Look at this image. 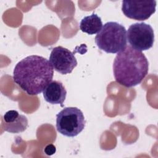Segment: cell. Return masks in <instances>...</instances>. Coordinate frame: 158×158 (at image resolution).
<instances>
[{
	"label": "cell",
	"instance_id": "3",
	"mask_svg": "<svg viewBox=\"0 0 158 158\" xmlns=\"http://www.w3.org/2000/svg\"><path fill=\"white\" fill-rule=\"evenodd\" d=\"M127 30L122 25L116 22L106 23L95 37V43L99 49L115 54L127 46Z\"/></svg>",
	"mask_w": 158,
	"mask_h": 158
},
{
	"label": "cell",
	"instance_id": "10",
	"mask_svg": "<svg viewBox=\"0 0 158 158\" xmlns=\"http://www.w3.org/2000/svg\"><path fill=\"white\" fill-rule=\"evenodd\" d=\"M102 28V20L94 13L83 18L80 23L81 31L90 35L98 33Z\"/></svg>",
	"mask_w": 158,
	"mask_h": 158
},
{
	"label": "cell",
	"instance_id": "1",
	"mask_svg": "<svg viewBox=\"0 0 158 158\" xmlns=\"http://www.w3.org/2000/svg\"><path fill=\"white\" fill-rule=\"evenodd\" d=\"M54 69L49 60L38 55L28 56L14 67L13 80L28 94L41 93L52 81Z\"/></svg>",
	"mask_w": 158,
	"mask_h": 158
},
{
	"label": "cell",
	"instance_id": "2",
	"mask_svg": "<svg viewBox=\"0 0 158 158\" xmlns=\"http://www.w3.org/2000/svg\"><path fill=\"white\" fill-rule=\"evenodd\" d=\"M149 63L144 54L130 46H127L118 52L114 60L115 80L127 88L141 83L147 75Z\"/></svg>",
	"mask_w": 158,
	"mask_h": 158
},
{
	"label": "cell",
	"instance_id": "8",
	"mask_svg": "<svg viewBox=\"0 0 158 158\" xmlns=\"http://www.w3.org/2000/svg\"><path fill=\"white\" fill-rule=\"evenodd\" d=\"M2 120L4 130L12 133L23 132L26 130L28 125L27 118L15 110L6 112Z\"/></svg>",
	"mask_w": 158,
	"mask_h": 158
},
{
	"label": "cell",
	"instance_id": "5",
	"mask_svg": "<svg viewBox=\"0 0 158 158\" xmlns=\"http://www.w3.org/2000/svg\"><path fill=\"white\" fill-rule=\"evenodd\" d=\"M127 40L133 48L147 51L151 48L154 41V33L152 27L144 22L131 25L127 32Z\"/></svg>",
	"mask_w": 158,
	"mask_h": 158
},
{
	"label": "cell",
	"instance_id": "6",
	"mask_svg": "<svg viewBox=\"0 0 158 158\" xmlns=\"http://www.w3.org/2000/svg\"><path fill=\"white\" fill-rule=\"evenodd\" d=\"M156 1H122V10L128 18L143 21L148 19L156 12Z\"/></svg>",
	"mask_w": 158,
	"mask_h": 158
},
{
	"label": "cell",
	"instance_id": "11",
	"mask_svg": "<svg viewBox=\"0 0 158 158\" xmlns=\"http://www.w3.org/2000/svg\"><path fill=\"white\" fill-rule=\"evenodd\" d=\"M44 151L46 153V154L48 156H51L56 152V149L53 144H48L45 147Z\"/></svg>",
	"mask_w": 158,
	"mask_h": 158
},
{
	"label": "cell",
	"instance_id": "9",
	"mask_svg": "<svg viewBox=\"0 0 158 158\" xmlns=\"http://www.w3.org/2000/svg\"><path fill=\"white\" fill-rule=\"evenodd\" d=\"M44 100L51 104H60L63 107L67 91L63 84L59 81H52L44 89Z\"/></svg>",
	"mask_w": 158,
	"mask_h": 158
},
{
	"label": "cell",
	"instance_id": "7",
	"mask_svg": "<svg viewBox=\"0 0 158 158\" xmlns=\"http://www.w3.org/2000/svg\"><path fill=\"white\" fill-rule=\"evenodd\" d=\"M49 62L56 72L63 75L70 73L77 65L74 54L68 49L60 46L52 49Z\"/></svg>",
	"mask_w": 158,
	"mask_h": 158
},
{
	"label": "cell",
	"instance_id": "4",
	"mask_svg": "<svg viewBox=\"0 0 158 158\" xmlns=\"http://www.w3.org/2000/svg\"><path fill=\"white\" fill-rule=\"evenodd\" d=\"M85 123L83 112L75 107H65L56 115L57 131L68 137L77 136L83 130Z\"/></svg>",
	"mask_w": 158,
	"mask_h": 158
}]
</instances>
